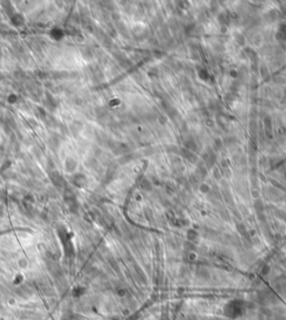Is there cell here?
I'll return each mask as SVG.
<instances>
[{
    "instance_id": "1",
    "label": "cell",
    "mask_w": 286,
    "mask_h": 320,
    "mask_svg": "<svg viewBox=\"0 0 286 320\" xmlns=\"http://www.w3.org/2000/svg\"><path fill=\"white\" fill-rule=\"evenodd\" d=\"M75 166H76V161H75V159L74 158H67L66 159V161H65V167H66V169L67 170H71V169H74L75 168Z\"/></svg>"
}]
</instances>
